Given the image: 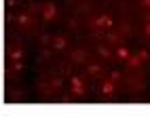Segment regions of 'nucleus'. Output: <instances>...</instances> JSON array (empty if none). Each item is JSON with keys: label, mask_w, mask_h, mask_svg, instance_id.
<instances>
[{"label": "nucleus", "mask_w": 150, "mask_h": 118, "mask_svg": "<svg viewBox=\"0 0 150 118\" xmlns=\"http://www.w3.org/2000/svg\"><path fill=\"white\" fill-rule=\"evenodd\" d=\"M144 4H148V6H150V0H144Z\"/></svg>", "instance_id": "f03ea898"}, {"label": "nucleus", "mask_w": 150, "mask_h": 118, "mask_svg": "<svg viewBox=\"0 0 150 118\" xmlns=\"http://www.w3.org/2000/svg\"><path fill=\"white\" fill-rule=\"evenodd\" d=\"M146 34H150V23H148V25H146Z\"/></svg>", "instance_id": "f257e3e1"}]
</instances>
